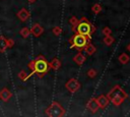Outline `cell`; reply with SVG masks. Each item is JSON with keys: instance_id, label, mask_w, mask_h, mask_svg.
<instances>
[{"instance_id": "6da1fadb", "label": "cell", "mask_w": 130, "mask_h": 117, "mask_svg": "<svg viewBox=\"0 0 130 117\" xmlns=\"http://www.w3.org/2000/svg\"><path fill=\"white\" fill-rule=\"evenodd\" d=\"M107 97L110 100V102H112L115 106H120L128 98V95L120 85H115L107 94Z\"/></svg>"}, {"instance_id": "7a4b0ae2", "label": "cell", "mask_w": 130, "mask_h": 117, "mask_svg": "<svg viewBox=\"0 0 130 117\" xmlns=\"http://www.w3.org/2000/svg\"><path fill=\"white\" fill-rule=\"evenodd\" d=\"M49 70H50L49 62H48L42 55H40V56L35 60L34 69L31 70V73H30V74H27V77L29 78L32 74H38L40 77H43L44 74H46Z\"/></svg>"}, {"instance_id": "3957f363", "label": "cell", "mask_w": 130, "mask_h": 117, "mask_svg": "<svg viewBox=\"0 0 130 117\" xmlns=\"http://www.w3.org/2000/svg\"><path fill=\"white\" fill-rule=\"evenodd\" d=\"M95 32V27L85 18V17H82L81 20L79 21V23L77 24V27H76V33L80 34V35H83V36H86L89 40L91 39V34Z\"/></svg>"}, {"instance_id": "277c9868", "label": "cell", "mask_w": 130, "mask_h": 117, "mask_svg": "<svg viewBox=\"0 0 130 117\" xmlns=\"http://www.w3.org/2000/svg\"><path fill=\"white\" fill-rule=\"evenodd\" d=\"M89 39L86 36L80 35L78 33H75V35L69 39V43L71 44V48H76L79 51H81V49H83L85 47V45L88 43Z\"/></svg>"}, {"instance_id": "5b68a950", "label": "cell", "mask_w": 130, "mask_h": 117, "mask_svg": "<svg viewBox=\"0 0 130 117\" xmlns=\"http://www.w3.org/2000/svg\"><path fill=\"white\" fill-rule=\"evenodd\" d=\"M46 115L49 117H62L65 115V110L64 108L58 103V102H53L46 110Z\"/></svg>"}, {"instance_id": "8992f818", "label": "cell", "mask_w": 130, "mask_h": 117, "mask_svg": "<svg viewBox=\"0 0 130 117\" xmlns=\"http://www.w3.org/2000/svg\"><path fill=\"white\" fill-rule=\"evenodd\" d=\"M65 86H66V89H67L71 94H74V93H76V92L80 89V83H79V81H78L77 79H75V78H70V79L66 82Z\"/></svg>"}, {"instance_id": "52a82bcc", "label": "cell", "mask_w": 130, "mask_h": 117, "mask_svg": "<svg viewBox=\"0 0 130 117\" xmlns=\"http://www.w3.org/2000/svg\"><path fill=\"white\" fill-rule=\"evenodd\" d=\"M86 108H87L91 113H96L98 110L100 109V106H99V104H98L96 98H91V99L87 102Z\"/></svg>"}, {"instance_id": "ba28073f", "label": "cell", "mask_w": 130, "mask_h": 117, "mask_svg": "<svg viewBox=\"0 0 130 117\" xmlns=\"http://www.w3.org/2000/svg\"><path fill=\"white\" fill-rule=\"evenodd\" d=\"M30 30V34L35 37H40L43 33H44V27L40 24V23H34L32 26L29 28Z\"/></svg>"}, {"instance_id": "9c48e42d", "label": "cell", "mask_w": 130, "mask_h": 117, "mask_svg": "<svg viewBox=\"0 0 130 117\" xmlns=\"http://www.w3.org/2000/svg\"><path fill=\"white\" fill-rule=\"evenodd\" d=\"M16 16H17V18H18L19 20H21V21H26V20L29 18L30 14H29V12H28V10H27L26 8H21V9L16 13Z\"/></svg>"}, {"instance_id": "30bf717a", "label": "cell", "mask_w": 130, "mask_h": 117, "mask_svg": "<svg viewBox=\"0 0 130 117\" xmlns=\"http://www.w3.org/2000/svg\"><path fill=\"white\" fill-rule=\"evenodd\" d=\"M96 101H98V104H99L100 108H102V109L106 108L109 105V103H110V100L108 99V97L107 96H104V95L99 96L96 98Z\"/></svg>"}, {"instance_id": "8fae6325", "label": "cell", "mask_w": 130, "mask_h": 117, "mask_svg": "<svg viewBox=\"0 0 130 117\" xmlns=\"http://www.w3.org/2000/svg\"><path fill=\"white\" fill-rule=\"evenodd\" d=\"M11 97H12V93L7 87H4L0 91V99L3 102H7Z\"/></svg>"}, {"instance_id": "7c38bea8", "label": "cell", "mask_w": 130, "mask_h": 117, "mask_svg": "<svg viewBox=\"0 0 130 117\" xmlns=\"http://www.w3.org/2000/svg\"><path fill=\"white\" fill-rule=\"evenodd\" d=\"M85 60H86L85 56H84L80 51H79V52H78V53L73 57V61H74L77 65H79V66H80V65H82V64L85 62Z\"/></svg>"}, {"instance_id": "4fadbf2b", "label": "cell", "mask_w": 130, "mask_h": 117, "mask_svg": "<svg viewBox=\"0 0 130 117\" xmlns=\"http://www.w3.org/2000/svg\"><path fill=\"white\" fill-rule=\"evenodd\" d=\"M61 65H62V63L58 58H53L49 62V67H50V69H53V70H58L61 67Z\"/></svg>"}, {"instance_id": "5bb4252c", "label": "cell", "mask_w": 130, "mask_h": 117, "mask_svg": "<svg viewBox=\"0 0 130 117\" xmlns=\"http://www.w3.org/2000/svg\"><path fill=\"white\" fill-rule=\"evenodd\" d=\"M83 49H84V51H85L88 55H92V54H94L95 51H96V48H95L93 45H91L90 43H87Z\"/></svg>"}, {"instance_id": "9a60e30c", "label": "cell", "mask_w": 130, "mask_h": 117, "mask_svg": "<svg viewBox=\"0 0 130 117\" xmlns=\"http://www.w3.org/2000/svg\"><path fill=\"white\" fill-rule=\"evenodd\" d=\"M79 19L76 17V16H71L70 19H69V23L72 25V31L74 33H76V27H77V24L79 23Z\"/></svg>"}, {"instance_id": "2e32d148", "label": "cell", "mask_w": 130, "mask_h": 117, "mask_svg": "<svg viewBox=\"0 0 130 117\" xmlns=\"http://www.w3.org/2000/svg\"><path fill=\"white\" fill-rule=\"evenodd\" d=\"M118 60L120 61L121 64H127V63L129 62V60H130V57H129L126 53H122V54L118 57Z\"/></svg>"}, {"instance_id": "e0dca14e", "label": "cell", "mask_w": 130, "mask_h": 117, "mask_svg": "<svg viewBox=\"0 0 130 117\" xmlns=\"http://www.w3.org/2000/svg\"><path fill=\"white\" fill-rule=\"evenodd\" d=\"M6 49H7L6 38H4L3 36H0V53H4Z\"/></svg>"}, {"instance_id": "ac0fdd59", "label": "cell", "mask_w": 130, "mask_h": 117, "mask_svg": "<svg viewBox=\"0 0 130 117\" xmlns=\"http://www.w3.org/2000/svg\"><path fill=\"white\" fill-rule=\"evenodd\" d=\"M103 42H104V44H105L106 46H111V45L115 42V38L112 37L111 35H109V36H105Z\"/></svg>"}, {"instance_id": "d6986e66", "label": "cell", "mask_w": 130, "mask_h": 117, "mask_svg": "<svg viewBox=\"0 0 130 117\" xmlns=\"http://www.w3.org/2000/svg\"><path fill=\"white\" fill-rule=\"evenodd\" d=\"M20 35H21V37L22 38H24V39H26V38H28V36L30 35V30L28 28V27H26V26H24V27H22L21 30H20Z\"/></svg>"}, {"instance_id": "ffe728a7", "label": "cell", "mask_w": 130, "mask_h": 117, "mask_svg": "<svg viewBox=\"0 0 130 117\" xmlns=\"http://www.w3.org/2000/svg\"><path fill=\"white\" fill-rule=\"evenodd\" d=\"M86 74H87V76H88L89 78H93V77H95V76H96L98 71H96L95 69H93V68H90V69H88V70H87Z\"/></svg>"}, {"instance_id": "44dd1931", "label": "cell", "mask_w": 130, "mask_h": 117, "mask_svg": "<svg viewBox=\"0 0 130 117\" xmlns=\"http://www.w3.org/2000/svg\"><path fill=\"white\" fill-rule=\"evenodd\" d=\"M91 11H92L93 13L98 14V13H100V12L102 11V6H101L99 3H96V4H94V5L91 7Z\"/></svg>"}, {"instance_id": "7402d4cb", "label": "cell", "mask_w": 130, "mask_h": 117, "mask_svg": "<svg viewBox=\"0 0 130 117\" xmlns=\"http://www.w3.org/2000/svg\"><path fill=\"white\" fill-rule=\"evenodd\" d=\"M18 77H19V79L20 80H22V81H25L28 77H27V73L25 72V70H21L19 73H18Z\"/></svg>"}, {"instance_id": "603a6c76", "label": "cell", "mask_w": 130, "mask_h": 117, "mask_svg": "<svg viewBox=\"0 0 130 117\" xmlns=\"http://www.w3.org/2000/svg\"><path fill=\"white\" fill-rule=\"evenodd\" d=\"M52 33L55 35V36H60L62 34V28L60 26H54L52 28Z\"/></svg>"}, {"instance_id": "cb8c5ba5", "label": "cell", "mask_w": 130, "mask_h": 117, "mask_svg": "<svg viewBox=\"0 0 130 117\" xmlns=\"http://www.w3.org/2000/svg\"><path fill=\"white\" fill-rule=\"evenodd\" d=\"M103 34H104V36H109V35L112 34V30L110 27H108V26H105L103 28Z\"/></svg>"}, {"instance_id": "d4e9b609", "label": "cell", "mask_w": 130, "mask_h": 117, "mask_svg": "<svg viewBox=\"0 0 130 117\" xmlns=\"http://www.w3.org/2000/svg\"><path fill=\"white\" fill-rule=\"evenodd\" d=\"M6 45H7V48H12L14 45V41L12 39H6Z\"/></svg>"}, {"instance_id": "484cf974", "label": "cell", "mask_w": 130, "mask_h": 117, "mask_svg": "<svg viewBox=\"0 0 130 117\" xmlns=\"http://www.w3.org/2000/svg\"><path fill=\"white\" fill-rule=\"evenodd\" d=\"M34 65H35V60H31V61L27 64V66H28V68H29L30 70H32V69H34Z\"/></svg>"}, {"instance_id": "4316f807", "label": "cell", "mask_w": 130, "mask_h": 117, "mask_svg": "<svg viewBox=\"0 0 130 117\" xmlns=\"http://www.w3.org/2000/svg\"><path fill=\"white\" fill-rule=\"evenodd\" d=\"M127 50H128V51L130 52V43H129V44L127 45Z\"/></svg>"}, {"instance_id": "83f0119b", "label": "cell", "mask_w": 130, "mask_h": 117, "mask_svg": "<svg viewBox=\"0 0 130 117\" xmlns=\"http://www.w3.org/2000/svg\"><path fill=\"white\" fill-rule=\"evenodd\" d=\"M27 1H28L29 3H34V2H36L37 0H27Z\"/></svg>"}]
</instances>
